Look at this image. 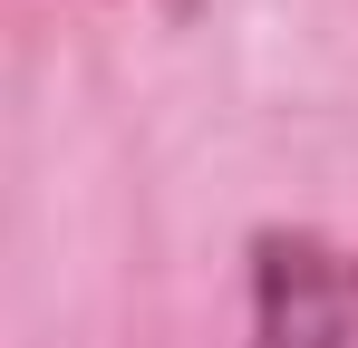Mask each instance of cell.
I'll use <instances>...</instances> for the list:
<instances>
[{"label": "cell", "instance_id": "1", "mask_svg": "<svg viewBox=\"0 0 358 348\" xmlns=\"http://www.w3.org/2000/svg\"><path fill=\"white\" fill-rule=\"evenodd\" d=\"M242 348H358V242L320 223H262Z\"/></svg>", "mask_w": 358, "mask_h": 348}]
</instances>
